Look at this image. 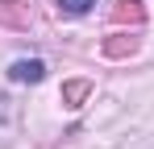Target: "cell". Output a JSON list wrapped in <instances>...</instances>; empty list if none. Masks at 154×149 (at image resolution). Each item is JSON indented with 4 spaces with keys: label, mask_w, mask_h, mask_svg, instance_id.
Listing matches in <instances>:
<instances>
[{
    "label": "cell",
    "mask_w": 154,
    "mask_h": 149,
    "mask_svg": "<svg viewBox=\"0 0 154 149\" xmlns=\"http://www.w3.org/2000/svg\"><path fill=\"white\" fill-rule=\"evenodd\" d=\"M92 4H96V0H58V13H67V17H83Z\"/></svg>",
    "instance_id": "cell-6"
},
{
    "label": "cell",
    "mask_w": 154,
    "mask_h": 149,
    "mask_svg": "<svg viewBox=\"0 0 154 149\" xmlns=\"http://www.w3.org/2000/svg\"><path fill=\"white\" fill-rule=\"evenodd\" d=\"M133 50H137V33H108L104 46H100V54L104 58H129Z\"/></svg>",
    "instance_id": "cell-2"
},
{
    "label": "cell",
    "mask_w": 154,
    "mask_h": 149,
    "mask_svg": "<svg viewBox=\"0 0 154 149\" xmlns=\"http://www.w3.org/2000/svg\"><path fill=\"white\" fill-rule=\"evenodd\" d=\"M88 95H92V83H88V79H71V83H63V104H67V108H79Z\"/></svg>",
    "instance_id": "cell-5"
},
{
    "label": "cell",
    "mask_w": 154,
    "mask_h": 149,
    "mask_svg": "<svg viewBox=\"0 0 154 149\" xmlns=\"http://www.w3.org/2000/svg\"><path fill=\"white\" fill-rule=\"evenodd\" d=\"M112 21H121V25H142L146 21V8L137 4V0H117V8H112Z\"/></svg>",
    "instance_id": "cell-4"
},
{
    "label": "cell",
    "mask_w": 154,
    "mask_h": 149,
    "mask_svg": "<svg viewBox=\"0 0 154 149\" xmlns=\"http://www.w3.org/2000/svg\"><path fill=\"white\" fill-rule=\"evenodd\" d=\"M0 25H4V29H25L29 13L17 4V0H0Z\"/></svg>",
    "instance_id": "cell-3"
},
{
    "label": "cell",
    "mask_w": 154,
    "mask_h": 149,
    "mask_svg": "<svg viewBox=\"0 0 154 149\" xmlns=\"http://www.w3.org/2000/svg\"><path fill=\"white\" fill-rule=\"evenodd\" d=\"M8 79H13V83H42V79H46V62H42V58H17V62L8 66Z\"/></svg>",
    "instance_id": "cell-1"
}]
</instances>
